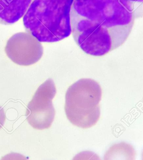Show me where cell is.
Here are the masks:
<instances>
[{
	"mask_svg": "<svg viewBox=\"0 0 143 160\" xmlns=\"http://www.w3.org/2000/svg\"><path fill=\"white\" fill-rule=\"evenodd\" d=\"M143 4L129 0H74L72 33L83 52L102 57L122 45L131 32Z\"/></svg>",
	"mask_w": 143,
	"mask_h": 160,
	"instance_id": "cell-1",
	"label": "cell"
},
{
	"mask_svg": "<svg viewBox=\"0 0 143 160\" xmlns=\"http://www.w3.org/2000/svg\"><path fill=\"white\" fill-rule=\"evenodd\" d=\"M74 1L32 0L23 18L26 31L40 42H56L69 37Z\"/></svg>",
	"mask_w": 143,
	"mask_h": 160,
	"instance_id": "cell-2",
	"label": "cell"
},
{
	"mask_svg": "<svg viewBox=\"0 0 143 160\" xmlns=\"http://www.w3.org/2000/svg\"><path fill=\"white\" fill-rule=\"evenodd\" d=\"M102 94L100 85L90 79H81L69 87L64 110L71 123L83 129L96 124L100 118Z\"/></svg>",
	"mask_w": 143,
	"mask_h": 160,
	"instance_id": "cell-3",
	"label": "cell"
},
{
	"mask_svg": "<svg viewBox=\"0 0 143 160\" xmlns=\"http://www.w3.org/2000/svg\"><path fill=\"white\" fill-rule=\"evenodd\" d=\"M56 89L52 79L38 87L27 106L26 116L28 123L35 129L43 130L52 126L55 115L53 100Z\"/></svg>",
	"mask_w": 143,
	"mask_h": 160,
	"instance_id": "cell-4",
	"label": "cell"
},
{
	"mask_svg": "<svg viewBox=\"0 0 143 160\" xmlns=\"http://www.w3.org/2000/svg\"><path fill=\"white\" fill-rule=\"evenodd\" d=\"M39 42L28 32H20L8 40L5 52L8 58L16 64L32 65L39 60L43 53Z\"/></svg>",
	"mask_w": 143,
	"mask_h": 160,
	"instance_id": "cell-5",
	"label": "cell"
},
{
	"mask_svg": "<svg viewBox=\"0 0 143 160\" xmlns=\"http://www.w3.org/2000/svg\"><path fill=\"white\" fill-rule=\"evenodd\" d=\"M32 0H0V23L13 24L23 17Z\"/></svg>",
	"mask_w": 143,
	"mask_h": 160,
	"instance_id": "cell-6",
	"label": "cell"
},
{
	"mask_svg": "<svg viewBox=\"0 0 143 160\" xmlns=\"http://www.w3.org/2000/svg\"><path fill=\"white\" fill-rule=\"evenodd\" d=\"M110 157L114 159H135L136 152L133 146L125 142L114 145L108 151Z\"/></svg>",
	"mask_w": 143,
	"mask_h": 160,
	"instance_id": "cell-7",
	"label": "cell"
},
{
	"mask_svg": "<svg viewBox=\"0 0 143 160\" xmlns=\"http://www.w3.org/2000/svg\"><path fill=\"white\" fill-rule=\"evenodd\" d=\"M6 120V116L4 109L0 106V129L4 126Z\"/></svg>",
	"mask_w": 143,
	"mask_h": 160,
	"instance_id": "cell-8",
	"label": "cell"
},
{
	"mask_svg": "<svg viewBox=\"0 0 143 160\" xmlns=\"http://www.w3.org/2000/svg\"><path fill=\"white\" fill-rule=\"evenodd\" d=\"M129 1L135 3H139V4L143 3V0H129Z\"/></svg>",
	"mask_w": 143,
	"mask_h": 160,
	"instance_id": "cell-9",
	"label": "cell"
},
{
	"mask_svg": "<svg viewBox=\"0 0 143 160\" xmlns=\"http://www.w3.org/2000/svg\"><path fill=\"white\" fill-rule=\"evenodd\" d=\"M142 159L143 160V151L142 153Z\"/></svg>",
	"mask_w": 143,
	"mask_h": 160,
	"instance_id": "cell-10",
	"label": "cell"
}]
</instances>
